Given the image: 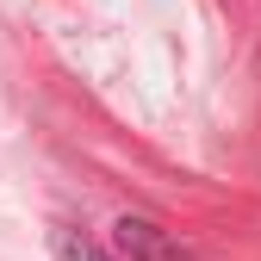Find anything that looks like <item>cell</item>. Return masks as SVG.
I'll list each match as a JSON object with an SVG mask.
<instances>
[{
  "instance_id": "cell-1",
  "label": "cell",
  "mask_w": 261,
  "mask_h": 261,
  "mask_svg": "<svg viewBox=\"0 0 261 261\" xmlns=\"http://www.w3.org/2000/svg\"><path fill=\"white\" fill-rule=\"evenodd\" d=\"M112 249H118V261H180L174 243L155 224H143V218H118L112 224Z\"/></svg>"
},
{
  "instance_id": "cell-2",
  "label": "cell",
  "mask_w": 261,
  "mask_h": 261,
  "mask_svg": "<svg viewBox=\"0 0 261 261\" xmlns=\"http://www.w3.org/2000/svg\"><path fill=\"white\" fill-rule=\"evenodd\" d=\"M50 249H56V261H112L100 243H87L81 230H56V237H50Z\"/></svg>"
}]
</instances>
